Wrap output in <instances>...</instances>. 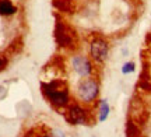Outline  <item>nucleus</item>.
I'll return each instance as SVG.
<instances>
[{
  "instance_id": "obj_12",
  "label": "nucleus",
  "mask_w": 151,
  "mask_h": 137,
  "mask_svg": "<svg viewBox=\"0 0 151 137\" xmlns=\"http://www.w3.org/2000/svg\"><path fill=\"white\" fill-rule=\"evenodd\" d=\"M6 66H7V60H6L4 57H1V56H0V71L4 70Z\"/></svg>"
},
{
  "instance_id": "obj_11",
  "label": "nucleus",
  "mask_w": 151,
  "mask_h": 137,
  "mask_svg": "<svg viewBox=\"0 0 151 137\" xmlns=\"http://www.w3.org/2000/svg\"><path fill=\"white\" fill-rule=\"evenodd\" d=\"M41 137H65V134L60 130H49V132L43 133V136Z\"/></svg>"
},
{
  "instance_id": "obj_8",
  "label": "nucleus",
  "mask_w": 151,
  "mask_h": 137,
  "mask_svg": "<svg viewBox=\"0 0 151 137\" xmlns=\"http://www.w3.org/2000/svg\"><path fill=\"white\" fill-rule=\"evenodd\" d=\"M17 13V7L10 0H0V16L10 17Z\"/></svg>"
},
{
  "instance_id": "obj_5",
  "label": "nucleus",
  "mask_w": 151,
  "mask_h": 137,
  "mask_svg": "<svg viewBox=\"0 0 151 137\" xmlns=\"http://www.w3.org/2000/svg\"><path fill=\"white\" fill-rule=\"evenodd\" d=\"M66 121L70 125L81 126L88 123V110L80 104H70L66 108Z\"/></svg>"
},
{
  "instance_id": "obj_10",
  "label": "nucleus",
  "mask_w": 151,
  "mask_h": 137,
  "mask_svg": "<svg viewBox=\"0 0 151 137\" xmlns=\"http://www.w3.org/2000/svg\"><path fill=\"white\" fill-rule=\"evenodd\" d=\"M126 133H127V137H136L137 136V129H136V125L133 122H129L127 123V127H126Z\"/></svg>"
},
{
  "instance_id": "obj_4",
  "label": "nucleus",
  "mask_w": 151,
  "mask_h": 137,
  "mask_svg": "<svg viewBox=\"0 0 151 137\" xmlns=\"http://www.w3.org/2000/svg\"><path fill=\"white\" fill-rule=\"evenodd\" d=\"M70 67L80 78L91 77L94 73V63L92 60L86 55H73L70 59Z\"/></svg>"
},
{
  "instance_id": "obj_6",
  "label": "nucleus",
  "mask_w": 151,
  "mask_h": 137,
  "mask_svg": "<svg viewBox=\"0 0 151 137\" xmlns=\"http://www.w3.org/2000/svg\"><path fill=\"white\" fill-rule=\"evenodd\" d=\"M55 38H56V42H58V45H59L60 48H65V49H73L74 48L73 34H70L69 28L66 27L63 22H60V21L56 22Z\"/></svg>"
},
{
  "instance_id": "obj_1",
  "label": "nucleus",
  "mask_w": 151,
  "mask_h": 137,
  "mask_svg": "<svg viewBox=\"0 0 151 137\" xmlns=\"http://www.w3.org/2000/svg\"><path fill=\"white\" fill-rule=\"evenodd\" d=\"M41 91L55 109H66L71 104L70 91L63 80L53 78L48 82H41Z\"/></svg>"
},
{
  "instance_id": "obj_2",
  "label": "nucleus",
  "mask_w": 151,
  "mask_h": 137,
  "mask_svg": "<svg viewBox=\"0 0 151 137\" xmlns=\"http://www.w3.org/2000/svg\"><path fill=\"white\" fill-rule=\"evenodd\" d=\"M99 95V82L95 77L81 78L76 85V97L81 104L90 105L95 102Z\"/></svg>"
},
{
  "instance_id": "obj_3",
  "label": "nucleus",
  "mask_w": 151,
  "mask_h": 137,
  "mask_svg": "<svg viewBox=\"0 0 151 137\" xmlns=\"http://www.w3.org/2000/svg\"><path fill=\"white\" fill-rule=\"evenodd\" d=\"M109 56V42L97 37L90 42V59L97 65H104Z\"/></svg>"
},
{
  "instance_id": "obj_9",
  "label": "nucleus",
  "mask_w": 151,
  "mask_h": 137,
  "mask_svg": "<svg viewBox=\"0 0 151 137\" xmlns=\"http://www.w3.org/2000/svg\"><path fill=\"white\" fill-rule=\"evenodd\" d=\"M136 70V65L133 62H127V63H124L120 71H122V74H132V73H134Z\"/></svg>"
},
{
  "instance_id": "obj_7",
  "label": "nucleus",
  "mask_w": 151,
  "mask_h": 137,
  "mask_svg": "<svg viewBox=\"0 0 151 137\" xmlns=\"http://www.w3.org/2000/svg\"><path fill=\"white\" fill-rule=\"evenodd\" d=\"M109 113H111V106H109L108 101L106 99H99L98 102V122H105L109 118Z\"/></svg>"
}]
</instances>
